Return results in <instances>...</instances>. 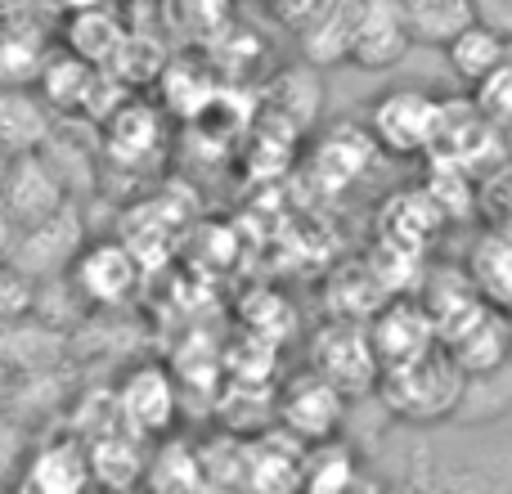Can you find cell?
<instances>
[{
  "mask_svg": "<svg viewBox=\"0 0 512 494\" xmlns=\"http://www.w3.org/2000/svg\"><path fill=\"white\" fill-rule=\"evenodd\" d=\"M158 144V117L140 104H126L122 113H113L108 122V153L117 162H140V153H149Z\"/></svg>",
  "mask_w": 512,
  "mask_h": 494,
  "instance_id": "603a6c76",
  "label": "cell"
},
{
  "mask_svg": "<svg viewBox=\"0 0 512 494\" xmlns=\"http://www.w3.org/2000/svg\"><path fill=\"white\" fill-rule=\"evenodd\" d=\"M409 18V36L414 45H445L481 18V0H400Z\"/></svg>",
  "mask_w": 512,
  "mask_h": 494,
  "instance_id": "9a60e30c",
  "label": "cell"
},
{
  "mask_svg": "<svg viewBox=\"0 0 512 494\" xmlns=\"http://www.w3.org/2000/svg\"><path fill=\"white\" fill-rule=\"evenodd\" d=\"M355 481H360V454L346 441L328 436V441L306 445V459H301V486L306 490L337 494V490H351Z\"/></svg>",
  "mask_w": 512,
  "mask_h": 494,
  "instance_id": "d6986e66",
  "label": "cell"
},
{
  "mask_svg": "<svg viewBox=\"0 0 512 494\" xmlns=\"http://www.w3.org/2000/svg\"><path fill=\"white\" fill-rule=\"evenodd\" d=\"M409 18L400 0H360L351 32V63L364 72H391L409 54Z\"/></svg>",
  "mask_w": 512,
  "mask_h": 494,
  "instance_id": "9c48e42d",
  "label": "cell"
},
{
  "mask_svg": "<svg viewBox=\"0 0 512 494\" xmlns=\"http://www.w3.org/2000/svg\"><path fill=\"white\" fill-rule=\"evenodd\" d=\"M445 59H450L454 77L477 86V81H486L490 72L508 59V32H499V27H490L477 18V23L463 27V32L445 45Z\"/></svg>",
  "mask_w": 512,
  "mask_h": 494,
  "instance_id": "e0dca14e",
  "label": "cell"
},
{
  "mask_svg": "<svg viewBox=\"0 0 512 494\" xmlns=\"http://www.w3.org/2000/svg\"><path fill=\"white\" fill-rule=\"evenodd\" d=\"M468 279L490 306L512 315V225L490 230L486 239L472 247L468 256Z\"/></svg>",
  "mask_w": 512,
  "mask_h": 494,
  "instance_id": "2e32d148",
  "label": "cell"
},
{
  "mask_svg": "<svg viewBox=\"0 0 512 494\" xmlns=\"http://www.w3.org/2000/svg\"><path fill=\"white\" fill-rule=\"evenodd\" d=\"M14 239H18V225H14V216L5 212V203H0V261H9V252H14Z\"/></svg>",
  "mask_w": 512,
  "mask_h": 494,
  "instance_id": "4316f807",
  "label": "cell"
},
{
  "mask_svg": "<svg viewBox=\"0 0 512 494\" xmlns=\"http://www.w3.org/2000/svg\"><path fill=\"white\" fill-rule=\"evenodd\" d=\"M436 319V346L459 364L468 378H495L499 369L512 360V315L499 306H490L472 279L463 274V283L445 297V306H427Z\"/></svg>",
  "mask_w": 512,
  "mask_h": 494,
  "instance_id": "6da1fadb",
  "label": "cell"
},
{
  "mask_svg": "<svg viewBox=\"0 0 512 494\" xmlns=\"http://www.w3.org/2000/svg\"><path fill=\"white\" fill-rule=\"evenodd\" d=\"M144 436H135L131 427H113L99 441H90V472L99 486H135L144 481Z\"/></svg>",
  "mask_w": 512,
  "mask_h": 494,
  "instance_id": "ac0fdd59",
  "label": "cell"
},
{
  "mask_svg": "<svg viewBox=\"0 0 512 494\" xmlns=\"http://www.w3.org/2000/svg\"><path fill=\"white\" fill-rule=\"evenodd\" d=\"M508 225H512V198H508Z\"/></svg>",
  "mask_w": 512,
  "mask_h": 494,
  "instance_id": "4dcf8cb0",
  "label": "cell"
},
{
  "mask_svg": "<svg viewBox=\"0 0 512 494\" xmlns=\"http://www.w3.org/2000/svg\"><path fill=\"white\" fill-rule=\"evenodd\" d=\"M68 279L90 310H113L140 288V256L122 239H86L68 265Z\"/></svg>",
  "mask_w": 512,
  "mask_h": 494,
  "instance_id": "277c9868",
  "label": "cell"
},
{
  "mask_svg": "<svg viewBox=\"0 0 512 494\" xmlns=\"http://www.w3.org/2000/svg\"><path fill=\"white\" fill-rule=\"evenodd\" d=\"M32 301H36V283L14 261H0V324L32 315Z\"/></svg>",
  "mask_w": 512,
  "mask_h": 494,
  "instance_id": "d4e9b609",
  "label": "cell"
},
{
  "mask_svg": "<svg viewBox=\"0 0 512 494\" xmlns=\"http://www.w3.org/2000/svg\"><path fill=\"white\" fill-rule=\"evenodd\" d=\"M477 104L490 122H512V59H504L486 81H477Z\"/></svg>",
  "mask_w": 512,
  "mask_h": 494,
  "instance_id": "484cf974",
  "label": "cell"
},
{
  "mask_svg": "<svg viewBox=\"0 0 512 494\" xmlns=\"http://www.w3.org/2000/svg\"><path fill=\"white\" fill-rule=\"evenodd\" d=\"M355 9H360V0H310L306 5V14H301V50H306L310 68L351 59Z\"/></svg>",
  "mask_w": 512,
  "mask_h": 494,
  "instance_id": "4fadbf2b",
  "label": "cell"
},
{
  "mask_svg": "<svg viewBox=\"0 0 512 494\" xmlns=\"http://www.w3.org/2000/svg\"><path fill=\"white\" fill-rule=\"evenodd\" d=\"M117 423L131 427L135 436H167L180 418V387L162 364H135L131 373L122 378L113 396Z\"/></svg>",
  "mask_w": 512,
  "mask_h": 494,
  "instance_id": "52a82bcc",
  "label": "cell"
},
{
  "mask_svg": "<svg viewBox=\"0 0 512 494\" xmlns=\"http://www.w3.org/2000/svg\"><path fill=\"white\" fill-rule=\"evenodd\" d=\"M54 135V108L36 86H0V149L32 153L45 149Z\"/></svg>",
  "mask_w": 512,
  "mask_h": 494,
  "instance_id": "5bb4252c",
  "label": "cell"
},
{
  "mask_svg": "<svg viewBox=\"0 0 512 494\" xmlns=\"http://www.w3.org/2000/svg\"><path fill=\"white\" fill-rule=\"evenodd\" d=\"M9 396H14V373H9L5 364H0V409L9 405Z\"/></svg>",
  "mask_w": 512,
  "mask_h": 494,
  "instance_id": "83f0119b",
  "label": "cell"
},
{
  "mask_svg": "<svg viewBox=\"0 0 512 494\" xmlns=\"http://www.w3.org/2000/svg\"><path fill=\"white\" fill-rule=\"evenodd\" d=\"M310 369L324 373L346 400L373 391L382 378V364H378V355H373L369 328H360V324H328L324 333L315 337V360H310Z\"/></svg>",
  "mask_w": 512,
  "mask_h": 494,
  "instance_id": "ba28073f",
  "label": "cell"
},
{
  "mask_svg": "<svg viewBox=\"0 0 512 494\" xmlns=\"http://www.w3.org/2000/svg\"><path fill=\"white\" fill-rule=\"evenodd\" d=\"M50 45L27 23H0V86H36Z\"/></svg>",
  "mask_w": 512,
  "mask_h": 494,
  "instance_id": "44dd1931",
  "label": "cell"
},
{
  "mask_svg": "<svg viewBox=\"0 0 512 494\" xmlns=\"http://www.w3.org/2000/svg\"><path fill=\"white\" fill-rule=\"evenodd\" d=\"M95 486L90 472V445L77 436H36L27 468L18 477V490H36V494H77Z\"/></svg>",
  "mask_w": 512,
  "mask_h": 494,
  "instance_id": "7c38bea8",
  "label": "cell"
},
{
  "mask_svg": "<svg viewBox=\"0 0 512 494\" xmlns=\"http://www.w3.org/2000/svg\"><path fill=\"white\" fill-rule=\"evenodd\" d=\"M36 436H32V423H27L18 409H0V486L5 490H18V477L27 468V454H32Z\"/></svg>",
  "mask_w": 512,
  "mask_h": 494,
  "instance_id": "cb8c5ba5",
  "label": "cell"
},
{
  "mask_svg": "<svg viewBox=\"0 0 512 494\" xmlns=\"http://www.w3.org/2000/svg\"><path fill=\"white\" fill-rule=\"evenodd\" d=\"M0 171H5V149H0Z\"/></svg>",
  "mask_w": 512,
  "mask_h": 494,
  "instance_id": "f546056e",
  "label": "cell"
},
{
  "mask_svg": "<svg viewBox=\"0 0 512 494\" xmlns=\"http://www.w3.org/2000/svg\"><path fill=\"white\" fill-rule=\"evenodd\" d=\"M373 391H378L382 409H387L396 423L432 427L463 409V400H468V373H463L441 346H432V351L418 355V360L382 369Z\"/></svg>",
  "mask_w": 512,
  "mask_h": 494,
  "instance_id": "7a4b0ae2",
  "label": "cell"
},
{
  "mask_svg": "<svg viewBox=\"0 0 512 494\" xmlns=\"http://www.w3.org/2000/svg\"><path fill=\"white\" fill-rule=\"evenodd\" d=\"M36 90L45 95L50 108H86V99L95 95V68H90V59H81L72 50H50L41 77H36Z\"/></svg>",
  "mask_w": 512,
  "mask_h": 494,
  "instance_id": "ffe728a7",
  "label": "cell"
},
{
  "mask_svg": "<svg viewBox=\"0 0 512 494\" xmlns=\"http://www.w3.org/2000/svg\"><path fill=\"white\" fill-rule=\"evenodd\" d=\"M144 486H153V490H194V486H207V472H203V454H198V445L162 436V445L153 450V459L144 463Z\"/></svg>",
  "mask_w": 512,
  "mask_h": 494,
  "instance_id": "7402d4cb",
  "label": "cell"
},
{
  "mask_svg": "<svg viewBox=\"0 0 512 494\" xmlns=\"http://www.w3.org/2000/svg\"><path fill=\"white\" fill-rule=\"evenodd\" d=\"M81 243H86V221H81V212L72 203H63L59 212H50L45 221H32L18 230L9 261L32 283L59 279V274H68V265L77 261Z\"/></svg>",
  "mask_w": 512,
  "mask_h": 494,
  "instance_id": "5b68a950",
  "label": "cell"
},
{
  "mask_svg": "<svg viewBox=\"0 0 512 494\" xmlns=\"http://www.w3.org/2000/svg\"><path fill=\"white\" fill-rule=\"evenodd\" d=\"M342 418H346V396L315 369L301 373L279 396V423L306 445L337 436L342 432Z\"/></svg>",
  "mask_w": 512,
  "mask_h": 494,
  "instance_id": "30bf717a",
  "label": "cell"
},
{
  "mask_svg": "<svg viewBox=\"0 0 512 494\" xmlns=\"http://www.w3.org/2000/svg\"><path fill=\"white\" fill-rule=\"evenodd\" d=\"M436 122H441V95L418 86H400L387 90L369 104V122L364 131L373 135L382 153H396V158H418V153L432 149Z\"/></svg>",
  "mask_w": 512,
  "mask_h": 494,
  "instance_id": "3957f363",
  "label": "cell"
},
{
  "mask_svg": "<svg viewBox=\"0 0 512 494\" xmlns=\"http://www.w3.org/2000/svg\"><path fill=\"white\" fill-rule=\"evenodd\" d=\"M364 328H369L373 355H378L382 369L418 360V355H427L436 346V319H432V310H427V301L396 297V301H387Z\"/></svg>",
  "mask_w": 512,
  "mask_h": 494,
  "instance_id": "8fae6325",
  "label": "cell"
},
{
  "mask_svg": "<svg viewBox=\"0 0 512 494\" xmlns=\"http://www.w3.org/2000/svg\"><path fill=\"white\" fill-rule=\"evenodd\" d=\"M0 203L5 212L14 216V225L32 221H45L50 212H59L63 203H72L68 185L63 176L54 171V162L45 158V149H32V153H9L5 158V171H0Z\"/></svg>",
  "mask_w": 512,
  "mask_h": 494,
  "instance_id": "8992f818",
  "label": "cell"
},
{
  "mask_svg": "<svg viewBox=\"0 0 512 494\" xmlns=\"http://www.w3.org/2000/svg\"><path fill=\"white\" fill-rule=\"evenodd\" d=\"M63 5L72 9V14H77V9H90V5H104V0H63Z\"/></svg>",
  "mask_w": 512,
  "mask_h": 494,
  "instance_id": "f1b7e54d",
  "label": "cell"
}]
</instances>
